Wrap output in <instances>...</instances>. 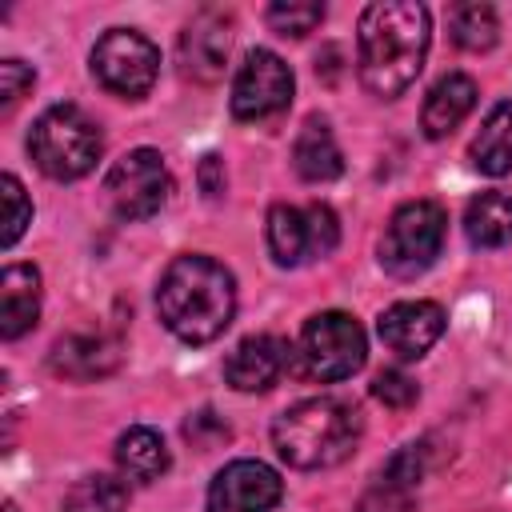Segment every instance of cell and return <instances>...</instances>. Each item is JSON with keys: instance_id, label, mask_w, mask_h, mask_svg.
<instances>
[{"instance_id": "25", "label": "cell", "mask_w": 512, "mask_h": 512, "mask_svg": "<svg viewBox=\"0 0 512 512\" xmlns=\"http://www.w3.org/2000/svg\"><path fill=\"white\" fill-rule=\"evenodd\" d=\"M264 20H268V28L272 32H280V36H308L320 20H324V4H316V0H280V4H268V12H264Z\"/></svg>"}, {"instance_id": "16", "label": "cell", "mask_w": 512, "mask_h": 512, "mask_svg": "<svg viewBox=\"0 0 512 512\" xmlns=\"http://www.w3.org/2000/svg\"><path fill=\"white\" fill-rule=\"evenodd\" d=\"M472 108H476V80L464 72H448L428 88L424 108H420V128L428 140H444L448 132L464 124Z\"/></svg>"}, {"instance_id": "15", "label": "cell", "mask_w": 512, "mask_h": 512, "mask_svg": "<svg viewBox=\"0 0 512 512\" xmlns=\"http://www.w3.org/2000/svg\"><path fill=\"white\" fill-rule=\"evenodd\" d=\"M288 356H292V348L280 336H272V332L244 336L228 352V360H224V380L236 392H264V388H272L284 376Z\"/></svg>"}, {"instance_id": "21", "label": "cell", "mask_w": 512, "mask_h": 512, "mask_svg": "<svg viewBox=\"0 0 512 512\" xmlns=\"http://www.w3.org/2000/svg\"><path fill=\"white\" fill-rule=\"evenodd\" d=\"M468 156H472V168L484 176H508L512 172V100H504L488 112Z\"/></svg>"}, {"instance_id": "5", "label": "cell", "mask_w": 512, "mask_h": 512, "mask_svg": "<svg viewBox=\"0 0 512 512\" xmlns=\"http://www.w3.org/2000/svg\"><path fill=\"white\" fill-rule=\"evenodd\" d=\"M448 216L436 200H408L392 212L384 236H380V268L396 280H412L424 268L436 264L444 248Z\"/></svg>"}, {"instance_id": "17", "label": "cell", "mask_w": 512, "mask_h": 512, "mask_svg": "<svg viewBox=\"0 0 512 512\" xmlns=\"http://www.w3.org/2000/svg\"><path fill=\"white\" fill-rule=\"evenodd\" d=\"M40 320V272L32 264H8L0 272V336L16 340Z\"/></svg>"}, {"instance_id": "18", "label": "cell", "mask_w": 512, "mask_h": 512, "mask_svg": "<svg viewBox=\"0 0 512 512\" xmlns=\"http://www.w3.org/2000/svg\"><path fill=\"white\" fill-rule=\"evenodd\" d=\"M292 168L308 184H328L344 172V152L324 120H316V116L304 120V128L296 132V144H292Z\"/></svg>"}, {"instance_id": "4", "label": "cell", "mask_w": 512, "mask_h": 512, "mask_svg": "<svg viewBox=\"0 0 512 512\" xmlns=\"http://www.w3.org/2000/svg\"><path fill=\"white\" fill-rule=\"evenodd\" d=\"M28 152L36 168L52 180H80L96 168L104 152V136L96 120L76 104H52L36 116L28 132Z\"/></svg>"}, {"instance_id": "11", "label": "cell", "mask_w": 512, "mask_h": 512, "mask_svg": "<svg viewBox=\"0 0 512 512\" xmlns=\"http://www.w3.org/2000/svg\"><path fill=\"white\" fill-rule=\"evenodd\" d=\"M284 496V480L264 460H228L208 484V512H272Z\"/></svg>"}, {"instance_id": "19", "label": "cell", "mask_w": 512, "mask_h": 512, "mask_svg": "<svg viewBox=\"0 0 512 512\" xmlns=\"http://www.w3.org/2000/svg\"><path fill=\"white\" fill-rule=\"evenodd\" d=\"M168 464H172V456H168V444H164V436L156 428L132 424V428H124L116 436V468H120V476H128L136 484H152V480H160L168 472Z\"/></svg>"}, {"instance_id": "14", "label": "cell", "mask_w": 512, "mask_h": 512, "mask_svg": "<svg viewBox=\"0 0 512 512\" xmlns=\"http://www.w3.org/2000/svg\"><path fill=\"white\" fill-rule=\"evenodd\" d=\"M124 356V344L116 332L108 328H92V332H68L52 344V372L56 376H68V380H96V376H108L116 372Z\"/></svg>"}, {"instance_id": "13", "label": "cell", "mask_w": 512, "mask_h": 512, "mask_svg": "<svg viewBox=\"0 0 512 512\" xmlns=\"http://www.w3.org/2000/svg\"><path fill=\"white\" fill-rule=\"evenodd\" d=\"M444 324L448 316L436 300H400L380 312L376 332L388 344V352H396L400 360H420L444 336Z\"/></svg>"}, {"instance_id": "10", "label": "cell", "mask_w": 512, "mask_h": 512, "mask_svg": "<svg viewBox=\"0 0 512 512\" xmlns=\"http://www.w3.org/2000/svg\"><path fill=\"white\" fill-rule=\"evenodd\" d=\"M292 88H296L292 68L276 52L252 48L232 80V96H228L232 116L236 120H268L292 104Z\"/></svg>"}, {"instance_id": "9", "label": "cell", "mask_w": 512, "mask_h": 512, "mask_svg": "<svg viewBox=\"0 0 512 512\" xmlns=\"http://www.w3.org/2000/svg\"><path fill=\"white\" fill-rule=\"evenodd\" d=\"M104 192L120 220H148L168 204L172 172L156 148H132L108 168Z\"/></svg>"}, {"instance_id": "30", "label": "cell", "mask_w": 512, "mask_h": 512, "mask_svg": "<svg viewBox=\"0 0 512 512\" xmlns=\"http://www.w3.org/2000/svg\"><path fill=\"white\" fill-rule=\"evenodd\" d=\"M184 436L192 440V444H200V448H208L212 440H228V424L224 420H216V412H196L188 424H184Z\"/></svg>"}, {"instance_id": "20", "label": "cell", "mask_w": 512, "mask_h": 512, "mask_svg": "<svg viewBox=\"0 0 512 512\" xmlns=\"http://www.w3.org/2000/svg\"><path fill=\"white\" fill-rule=\"evenodd\" d=\"M464 232L472 248H504L512 240V188L480 192L464 212Z\"/></svg>"}, {"instance_id": "29", "label": "cell", "mask_w": 512, "mask_h": 512, "mask_svg": "<svg viewBox=\"0 0 512 512\" xmlns=\"http://www.w3.org/2000/svg\"><path fill=\"white\" fill-rule=\"evenodd\" d=\"M36 84V72L24 60H0V112H12Z\"/></svg>"}, {"instance_id": "2", "label": "cell", "mask_w": 512, "mask_h": 512, "mask_svg": "<svg viewBox=\"0 0 512 512\" xmlns=\"http://www.w3.org/2000/svg\"><path fill=\"white\" fill-rule=\"evenodd\" d=\"M156 316L184 344H208L224 336V328L236 316L232 272L200 252L176 256L156 284Z\"/></svg>"}, {"instance_id": "7", "label": "cell", "mask_w": 512, "mask_h": 512, "mask_svg": "<svg viewBox=\"0 0 512 512\" xmlns=\"http://www.w3.org/2000/svg\"><path fill=\"white\" fill-rule=\"evenodd\" d=\"M88 64H92V76L100 80V88H108L112 96H124V100H140L152 92V84L160 76V48L136 28H108L92 44Z\"/></svg>"}, {"instance_id": "24", "label": "cell", "mask_w": 512, "mask_h": 512, "mask_svg": "<svg viewBox=\"0 0 512 512\" xmlns=\"http://www.w3.org/2000/svg\"><path fill=\"white\" fill-rule=\"evenodd\" d=\"M428 440H412V444H404V448H396L392 456H388V464L380 468V480H388V484H396V488H408V492H416L420 488V480L428 476Z\"/></svg>"}, {"instance_id": "8", "label": "cell", "mask_w": 512, "mask_h": 512, "mask_svg": "<svg viewBox=\"0 0 512 512\" xmlns=\"http://www.w3.org/2000/svg\"><path fill=\"white\" fill-rule=\"evenodd\" d=\"M268 252L280 268H300L308 260H324L340 244V220L328 204H272L268 208Z\"/></svg>"}, {"instance_id": "6", "label": "cell", "mask_w": 512, "mask_h": 512, "mask_svg": "<svg viewBox=\"0 0 512 512\" xmlns=\"http://www.w3.org/2000/svg\"><path fill=\"white\" fill-rule=\"evenodd\" d=\"M296 356H300L304 376H312L320 384H336V380H348L352 372L364 368L368 336H364L360 320L348 312H336V308L316 312L300 332Z\"/></svg>"}, {"instance_id": "1", "label": "cell", "mask_w": 512, "mask_h": 512, "mask_svg": "<svg viewBox=\"0 0 512 512\" xmlns=\"http://www.w3.org/2000/svg\"><path fill=\"white\" fill-rule=\"evenodd\" d=\"M432 16L416 0H376L360 12L356 32V72L376 100L404 96L428 56Z\"/></svg>"}, {"instance_id": "28", "label": "cell", "mask_w": 512, "mask_h": 512, "mask_svg": "<svg viewBox=\"0 0 512 512\" xmlns=\"http://www.w3.org/2000/svg\"><path fill=\"white\" fill-rule=\"evenodd\" d=\"M356 512H416V492L396 488V484H388V480H376V484L360 496Z\"/></svg>"}, {"instance_id": "12", "label": "cell", "mask_w": 512, "mask_h": 512, "mask_svg": "<svg viewBox=\"0 0 512 512\" xmlns=\"http://www.w3.org/2000/svg\"><path fill=\"white\" fill-rule=\"evenodd\" d=\"M228 48H232V16L224 8H200L180 32L184 76H192L200 84L220 80V72L228 64Z\"/></svg>"}, {"instance_id": "3", "label": "cell", "mask_w": 512, "mask_h": 512, "mask_svg": "<svg viewBox=\"0 0 512 512\" xmlns=\"http://www.w3.org/2000/svg\"><path fill=\"white\" fill-rule=\"evenodd\" d=\"M364 432V416L356 404L336 396H312L284 408L272 420V448L288 468L320 472L344 464Z\"/></svg>"}, {"instance_id": "31", "label": "cell", "mask_w": 512, "mask_h": 512, "mask_svg": "<svg viewBox=\"0 0 512 512\" xmlns=\"http://www.w3.org/2000/svg\"><path fill=\"white\" fill-rule=\"evenodd\" d=\"M200 192L208 196V200H220V192H224V160L216 156V152H208L204 160H200Z\"/></svg>"}, {"instance_id": "26", "label": "cell", "mask_w": 512, "mask_h": 512, "mask_svg": "<svg viewBox=\"0 0 512 512\" xmlns=\"http://www.w3.org/2000/svg\"><path fill=\"white\" fill-rule=\"evenodd\" d=\"M0 204H4L0 248H12V244L24 236V228L32 224V200L24 196V184H20L12 172H4V176H0Z\"/></svg>"}, {"instance_id": "22", "label": "cell", "mask_w": 512, "mask_h": 512, "mask_svg": "<svg viewBox=\"0 0 512 512\" xmlns=\"http://www.w3.org/2000/svg\"><path fill=\"white\" fill-rule=\"evenodd\" d=\"M64 512H128V488L104 472L80 476L64 496Z\"/></svg>"}, {"instance_id": "23", "label": "cell", "mask_w": 512, "mask_h": 512, "mask_svg": "<svg viewBox=\"0 0 512 512\" xmlns=\"http://www.w3.org/2000/svg\"><path fill=\"white\" fill-rule=\"evenodd\" d=\"M500 36V20H496V8L492 4H456L452 8V40L464 48V52H488Z\"/></svg>"}, {"instance_id": "32", "label": "cell", "mask_w": 512, "mask_h": 512, "mask_svg": "<svg viewBox=\"0 0 512 512\" xmlns=\"http://www.w3.org/2000/svg\"><path fill=\"white\" fill-rule=\"evenodd\" d=\"M4 512H20V508H16V504H12V500H8V504H4Z\"/></svg>"}, {"instance_id": "27", "label": "cell", "mask_w": 512, "mask_h": 512, "mask_svg": "<svg viewBox=\"0 0 512 512\" xmlns=\"http://www.w3.org/2000/svg\"><path fill=\"white\" fill-rule=\"evenodd\" d=\"M372 396H376L384 408H412L416 396H420V388H416V380H412L408 372L384 368V372H376V380H372Z\"/></svg>"}]
</instances>
